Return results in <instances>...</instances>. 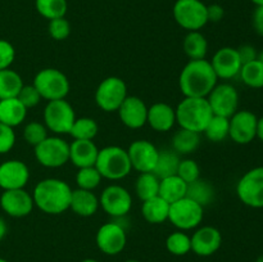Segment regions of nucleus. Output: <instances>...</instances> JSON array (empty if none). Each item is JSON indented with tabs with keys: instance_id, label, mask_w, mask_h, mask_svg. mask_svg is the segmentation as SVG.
I'll return each mask as SVG.
<instances>
[{
	"instance_id": "35",
	"label": "nucleus",
	"mask_w": 263,
	"mask_h": 262,
	"mask_svg": "<svg viewBox=\"0 0 263 262\" xmlns=\"http://www.w3.org/2000/svg\"><path fill=\"white\" fill-rule=\"evenodd\" d=\"M35 7L39 14L48 21L64 17L68 9L67 0H35Z\"/></svg>"
},
{
	"instance_id": "10",
	"label": "nucleus",
	"mask_w": 263,
	"mask_h": 262,
	"mask_svg": "<svg viewBox=\"0 0 263 262\" xmlns=\"http://www.w3.org/2000/svg\"><path fill=\"white\" fill-rule=\"evenodd\" d=\"M35 158L41 166L58 169L69 162V143L61 136H48L35 146Z\"/></svg>"
},
{
	"instance_id": "33",
	"label": "nucleus",
	"mask_w": 263,
	"mask_h": 262,
	"mask_svg": "<svg viewBox=\"0 0 263 262\" xmlns=\"http://www.w3.org/2000/svg\"><path fill=\"white\" fill-rule=\"evenodd\" d=\"M159 181L161 179L157 177L153 172H141L135 182V192L139 199L144 202L157 197L159 192Z\"/></svg>"
},
{
	"instance_id": "1",
	"label": "nucleus",
	"mask_w": 263,
	"mask_h": 262,
	"mask_svg": "<svg viewBox=\"0 0 263 262\" xmlns=\"http://www.w3.org/2000/svg\"><path fill=\"white\" fill-rule=\"evenodd\" d=\"M213 67L207 59L189 61L179 77V86L185 98H207L217 85Z\"/></svg>"
},
{
	"instance_id": "4",
	"label": "nucleus",
	"mask_w": 263,
	"mask_h": 262,
	"mask_svg": "<svg viewBox=\"0 0 263 262\" xmlns=\"http://www.w3.org/2000/svg\"><path fill=\"white\" fill-rule=\"evenodd\" d=\"M95 167L103 179L112 181L125 179L133 170L127 149L117 145H108L99 149Z\"/></svg>"
},
{
	"instance_id": "29",
	"label": "nucleus",
	"mask_w": 263,
	"mask_h": 262,
	"mask_svg": "<svg viewBox=\"0 0 263 262\" xmlns=\"http://www.w3.org/2000/svg\"><path fill=\"white\" fill-rule=\"evenodd\" d=\"M186 197L204 208L205 205L211 204L215 199V188L210 181L199 177L195 181L187 184Z\"/></svg>"
},
{
	"instance_id": "26",
	"label": "nucleus",
	"mask_w": 263,
	"mask_h": 262,
	"mask_svg": "<svg viewBox=\"0 0 263 262\" xmlns=\"http://www.w3.org/2000/svg\"><path fill=\"white\" fill-rule=\"evenodd\" d=\"M186 182L177 175H172L161 179L158 195L171 204L186 197Z\"/></svg>"
},
{
	"instance_id": "42",
	"label": "nucleus",
	"mask_w": 263,
	"mask_h": 262,
	"mask_svg": "<svg viewBox=\"0 0 263 262\" xmlns=\"http://www.w3.org/2000/svg\"><path fill=\"white\" fill-rule=\"evenodd\" d=\"M49 35L57 41H63L71 33V25H69L68 21L64 17L62 18H55V20L49 21L48 26Z\"/></svg>"
},
{
	"instance_id": "36",
	"label": "nucleus",
	"mask_w": 263,
	"mask_h": 262,
	"mask_svg": "<svg viewBox=\"0 0 263 262\" xmlns=\"http://www.w3.org/2000/svg\"><path fill=\"white\" fill-rule=\"evenodd\" d=\"M239 76L247 86L253 87V89H261L263 87V64L257 59L243 64Z\"/></svg>"
},
{
	"instance_id": "13",
	"label": "nucleus",
	"mask_w": 263,
	"mask_h": 262,
	"mask_svg": "<svg viewBox=\"0 0 263 262\" xmlns=\"http://www.w3.org/2000/svg\"><path fill=\"white\" fill-rule=\"evenodd\" d=\"M95 243L100 252L108 256L120 254L127 243L126 228L117 221H110L100 226L97 231Z\"/></svg>"
},
{
	"instance_id": "2",
	"label": "nucleus",
	"mask_w": 263,
	"mask_h": 262,
	"mask_svg": "<svg viewBox=\"0 0 263 262\" xmlns=\"http://www.w3.org/2000/svg\"><path fill=\"white\" fill-rule=\"evenodd\" d=\"M72 189L64 180L49 177L37 182L32 193L36 207L48 215H61L69 210Z\"/></svg>"
},
{
	"instance_id": "38",
	"label": "nucleus",
	"mask_w": 263,
	"mask_h": 262,
	"mask_svg": "<svg viewBox=\"0 0 263 262\" xmlns=\"http://www.w3.org/2000/svg\"><path fill=\"white\" fill-rule=\"evenodd\" d=\"M166 248L174 256H185L192 252V240L185 231L177 230L170 234L166 239Z\"/></svg>"
},
{
	"instance_id": "51",
	"label": "nucleus",
	"mask_w": 263,
	"mask_h": 262,
	"mask_svg": "<svg viewBox=\"0 0 263 262\" xmlns=\"http://www.w3.org/2000/svg\"><path fill=\"white\" fill-rule=\"evenodd\" d=\"M257 61H259L263 64V49L261 51H258V55H257Z\"/></svg>"
},
{
	"instance_id": "49",
	"label": "nucleus",
	"mask_w": 263,
	"mask_h": 262,
	"mask_svg": "<svg viewBox=\"0 0 263 262\" xmlns=\"http://www.w3.org/2000/svg\"><path fill=\"white\" fill-rule=\"evenodd\" d=\"M7 231H8V226H7V222H5L4 218L0 216V241L4 239V236L7 235Z\"/></svg>"
},
{
	"instance_id": "50",
	"label": "nucleus",
	"mask_w": 263,
	"mask_h": 262,
	"mask_svg": "<svg viewBox=\"0 0 263 262\" xmlns=\"http://www.w3.org/2000/svg\"><path fill=\"white\" fill-rule=\"evenodd\" d=\"M257 138L263 141V116L258 118V122H257Z\"/></svg>"
},
{
	"instance_id": "7",
	"label": "nucleus",
	"mask_w": 263,
	"mask_h": 262,
	"mask_svg": "<svg viewBox=\"0 0 263 262\" xmlns=\"http://www.w3.org/2000/svg\"><path fill=\"white\" fill-rule=\"evenodd\" d=\"M44 125L55 135L69 134L76 120L73 107L66 99L50 100L44 108Z\"/></svg>"
},
{
	"instance_id": "46",
	"label": "nucleus",
	"mask_w": 263,
	"mask_h": 262,
	"mask_svg": "<svg viewBox=\"0 0 263 262\" xmlns=\"http://www.w3.org/2000/svg\"><path fill=\"white\" fill-rule=\"evenodd\" d=\"M239 54V58H240L241 64H247L249 62H253L257 59V55H258V51L254 48L253 45H249V44H244V45H240L238 49H236Z\"/></svg>"
},
{
	"instance_id": "40",
	"label": "nucleus",
	"mask_w": 263,
	"mask_h": 262,
	"mask_svg": "<svg viewBox=\"0 0 263 262\" xmlns=\"http://www.w3.org/2000/svg\"><path fill=\"white\" fill-rule=\"evenodd\" d=\"M48 131L49 130L44 123L32 121V122H28L23 128V139H25L26 143L35 148L36 145H39L41 141L48 138Z\"/></svg>"
},
{
	"instance_id": "48",
	"label": "nucleus",
	"mask_w": 263,
	"mask_h": 262,
	"mask_svg": "<svg viewBox=\"0 0 263 262\" xmlns=\"http://www.w3.org/2000/svg\"><path fill=\"white\" fill-rule=\"evenodd\" d=\"M252 22H253V27L256 32L263 36V5H259V7L256 8Z\"/></svg>"
},
{
	"instance_id": "41",
	"label": "nucleus",
	"mask_w": 263,
	"mask_h": 262,
	"mask_svg": "<svg viewBox=\"0 0 263 262\" xmlns=\"http://www.w3.org/2000/svg\"><path fill=\"white\" fill-rule=\"evenodd\" d=\"M176 175L181 177L186 184H190V182L195 181V180H198L200 177L199 164L194 159H181Z\"/></svg>"
},
{
	"instance_id": "25",
	"label": "nucleus",
	"mask_w": 263,
	"mask_h": 262,
	"mask_svg": "<svg viewBox=\"0 0 263 262\" xmlns=\"http://www.w3.org/2000/svg\"><path fill=\"white\" fill-rule=\"evenodd\" d=\"M27 108L18 100V98L0 100V122L14 128L23 123L27 116Z\"/></svg>"
},
{
	"instance_id": "56",
	"label": "nucleus",
	"mask_w": 263,
	"mask_h": 262,
	"mask_svg": "<svg viewBox=\"0 0 263 262\" xmlns=\"http://www.w3.org/2000/svg\"><path fill=\"white\" fill-rule=\"evenodd\" d=\"M0 262H8V261L5 258H2V257H0Z\"/></svg>"
},
{
	"instance_id": "18",
	"label": "nucleus",
	"mask_w": 263,
	"mask_h": 262,
	"mask_svg": "<svg viewBox=\"0 0 263 262\" xmlns=\"http://www.w3.org/2000/svg\"><path fill=\"white\" fill-rule=\"evenodd\" d=\"M30 180V170L20 159H8L0 164V188L3 190L25 189Z\"/></svg>"
},
{
	"instance_id": "16",
	"label": "nucleus",
	"mask_w": 263,
	"mask_h": 262,
	"mask_svg": "<svg viewBox=\"0 0 263 262\" xmlns=\"http://www.w3.org/2000/svg\"><path fill=\"white\" fill-rule=\"evenodd\" d=\"M0 207L10 217L22 218L32 212L35 203L32 194L25 189L3 190L0 195Z\"/></svg>"
},
{
	"instance_id": "17",
	"label": "nucleus",
	"mask_w": 263,
	"mask_h": 262,
	"mask_svg": "<svg viewBox=\"0 0 263 262\" xmlns=\"http://www.w3.org/2000/svg\"><path fill=\"white\" fill-rule=\"evenodd\" d=\"M131 166L138 172H153L158 159L159 151L148 140H135L127 149Z\"/></svg>"
},
{
	"instance_id": "55",
	"label": "nucleus",
	"mask_w": 263,
	"mask_h": 262,
	"mask_svg": "<svg viewBox=\"0 0 263 262\" xmlns=\"http://www.w3.org/2000/svg\"><path fill=\"white\" fill-rule=\"evenodd\" d=\"M125 262H140V261H138V259H127V261Z\"/></svg>"
},
{
	"instance_id": "53",
	"label": "nucleus",
	"mask_w": 263,
	"mask_h": 262,
	"mask_svg": "<svg viewBox=\"0 0 263 262\" xmlns=\"http://www.w3.org/2000/svg\"><path fill=\"white\" fill-rule=\"evenodd\" d=\"M81 262H99V261H97V259H94V258H85V259H82Z\"/></svg>"
},
{
	"instance_id": "9",
	"label": "nucleus",
	"mask_w": 263,
	"mask_h": 262,
	"mask_svg": "<svg viewBox=\"0 0 263 262\" xmlns=\"http://www.w3.org/2000/svg\"><path fill=\"white\" fill-rule=\"evenodd\" d=\"M127 98V86L121 77L109 76L95 90V103L104 112H116Z\"/></svg>"
},
{
	"instance_id": "24",
	"label": "nucleus",
	"mask_w": 263,
	"mask_h": 262,
	"mask_svg": "<svg viewBox=\"0 0 263 262\" xmlns=\"http://www.w3.org/2000/svg\"><path fill=\"white\" fill-rule=\"evenodd\" d=\"M99 198L95 195L92 190H85L77 188L76 190H72L71 203L69 208L81 217H90L94 216L99 210Z\"/></svg>"
},
{
	"instance_id": "14",
	"label": "nucleus",
	"mask_w": 263,
	"mask_h": 262,
	"mask_svg": "<svg viewBox=\"0 0 263 262\" xmlns=\"http://www.w3.org/2000/svg\"><path fill=\"white\" fill-rule=\"evenodd\" d=\"M215 116L230 118L238 110L239 94L230 84H217L207 97Z\"/></svg>"
},
{
	"instance_id": "27",
	"label": "nucleus",
	"mask_w": 263,
	"mask_h": 262,
	"mask_svg": "<svg viewBox=\"0 0 263 262\" xmlns=\"http://www.w3.org/2000/svg\"><path fill=\"white\" fill-rule=\"evenodd\" d=\"M141 213L149 223H162L168 220L170 203L159 195L144 200L141 204Z\"/></svg>"
},
{
	"instance_id": "39",
	"label": "nucleus",
	"mask_w": 263,
	"mask_h": 262,
	"mask_svg": "<svg viewBox=\"0 0 263 262\" xmlns=\"http://www.w3.org/2000/svg\"><path fill=\"white\" fill-rule=\"evenodd\" d=\"M102 179V175L95 166L79 169V172L76 174V184L80 189L94 190L95 188L99 186Z\"/></svg>"
},
{
	"instance_id": "20",
	"label": "nucleus",
	"mask_w": 263,
	"mask_h": 262,
	"mask_svg": "<svg viewBox=\"0 0 263 262\" xmlns=\"http://www.w3.org/2000/svg\"><path fill=\"white\" fill-rule=\"evenodd\" d=\"M210 62L216 76L222 80H230L239 76L241 66H243L236 49L231 46L218 49L213 55L212 61Z\"/></svg>"
},
{
	"instance_id": "6",
	"label": "nucleus",
	"mask_w": 263,
	"mask_h": 262,
	"mask_svg": "<svg viewBox=\"0 0 263 262\" xmlns=\"http://www.w3.org/2000/svg\"><path fill=\"white\" fill-rule=\"evenodd\" d=\"M172 14L180 27L190 31H200L208 23L207 5L202 0H176Z\"/></svg>"
},
{
	"instance_id": "43",
	"label": "nucleus",
	"mask_w": 263,
	"mask_h": 262,
	"mask_svg": "<svg viewBox=\"0 0 263 262\" xmlns=\"http://www.w3.org/2000/svg\"><path fill=\"white\" fill-rule=\"evenodd\" d=\"M17 98L27 109L36 107L41 100L40 94L33 85H23Z\"/></svg>"
},
{
	"instance_id": "8",
	"label": "nucleus",
	"mask_w": 263,
	"mask_h": 262,
	"mask_svg": "<svg viewBox=\"0 0 263 262\" xmlns=\"http://www.w3.org/2000/svg\"><path fill=\"white\" fill-rule=\"evenodd\" d=\"M203 216L204 208L187 197L170 204L168 220L179 230L186 231L197 229L202 223Z\"/></svg>"
},
{
	"instance_id": "12",
	"label": "nucleus",
	"mask_w": 263,
	"mask_h": 262,
	"mask_svg": "<svg viewBox=\"0 0 263 262\" xmlns=\"http://www.w3.org/2000/svg\"><path fill=\"white\" fill-rule=\"evenodd\" d=\"M99 204L102 210L110 217H125L133 207V198L126 188L112 184L102 192Z\"/></svg>"
},
{
	"instance_id": "34",
	"label": "nucleus",
	"mask_w": 263,
	"mask_h": 262,
	"mask_svg": "<svg viewBox=\"0 0 263 262\" xmlns=\"http://www.w3.org/2000/svg\"><path fill=\"white\" fill-rule=\"evenodd\" d=\"M98 131L99 126L94 118L80 117L74 120L69 135L73 140H92L98 135Z\"/></svg>"
},
{
	"instance_id": "37",
	"label": "nucleus",
	"mask_w": 263,
	"mask_h": 262,
	"mask_svg": "<svg viewBox=\"0 0 263 262\" xmlns=\"http://www.w3.org/2000/svg\"><path fill=\"white\" fill-rule=\"evenodd\" d=\"M229 127H230V121L228 117L213 115L203 133L205 134L208 140L213 143H220L229 136Z\"/></svg>"
},
{
	"instance_id": "31",
	"label": "nucleus",
	"mask_w": 263,
	"mask_h": 262,
	"mask_svg": "<svg viewBox=\"0 0 263 262\" xmlns=\"http://www.w3.org/2000/svg\"><path fill=\"white\" fill-rule=\"evenodd\" d=\"M200 144V134L180 127L172 138V148L177 154H192Z\"/></svg>"
},
{
	"instance_id": "23",
	"label": "nucleus",
	"mask_w": 263,
	"mask_h": 262,
	"mask_svg": "<svg viewBox=\"0 0 263 262\" xmlns=\"http://www.w3.org/2000/svg\"><path fill=\"white\" fill-rule=\"evenodd\" d=\"M98 153L99 149L92 140H73L69 144V161L77 169L95 166Z\"/></svg>"
},
{
	"instance_id": "30",
	"label": "nucleus",
	"mask_w": 263,
	"mask_h": 262,
	"mask_svg": "<svg viewBox=\"0 0 263 262\" xmlns=\"http://www.w3.org/2000/svg\"><path fill=\"white\" fill-rule=\"evenodd\" d=\"M23 87V80L13 69H0V100L17 98Z\"/></svg>"
},
{
	"instance_id": "21",
	"label": "nucleus",
	"mask_w": 263,
	"mask_h": 262,
	"mask_svg": "<svg viewBox=\"0 0 263 262\" xmlns=\"http://www.w3.org/2000/svg\"><path fill=\"white\" fill-rule=\"evenodd\" d=\"M120 120L126 127L128 128H141L146 125L148 118V107L141 98L131 95L125 99L121 104L120 109L117 110Z\"/></svg>"
},
{
	"instance_id": "19",
	"label": "nucleus",
	"mask_w": 263,
	"mask_h": 262,
	"mask_svg": "<svg viewBox=\"0 0 263 262\" xmlns=\"http://www.w3.org/2000/svg\"><path fill=\"white\" fill-rule=\"evenodd\" d=\"M192 251L199 257H210L215 254L222 244V235L217 228L202 226L194 231L192 236Z\"/></svg>"
},
{
	"instance_id": "54",
	"label": "nucleus",
	"mask_w": 263,
	"mask_h": 262,
	"mask_svg": "<svg viewBox=\"0 0 263 262\" xmlns=\"http://www.w3.org/2000/svg\"><path fill=\"white\" fill-rule=\"evenodd\" d=\"M256 262H263V254H262V256H259V257H257V259H256Z\"/></svg>"
},
{
	"instance_id": "44",
	"label": "nucleus",
	"mask_w": 263,
	"mask_h": 262,
	"mask_svg": "<svg viewBox=\"0 0 263 262\" xmlns=\"http://www.w3.org/2000/svg\"><path fill=\"white\" fill-rule=\"evenodd\" d=\"M15 144V133L13 127L0 122V154H5L13 149Z\"/></svg>"
},
{
	"instance_id": "45",
	"label": "nucleus",
	"mask_w": 263,
	"mask_h": 262,
	"mask_svg": "<svg viewBox=\"0 0 263 262\" xmlns=\"http://www.w3.org/2000/svg\"><path fill=\"white\" fill-rule=\"evenodd\" d=\"M15 58V49L8 40L0 39V69L10 68Z\"/></svg>"
},
{
	"instance_id": "5",
	"label": "nucleus",
	"mask_w": 263,
	"mask_h": 262,
	"mask_svg": "<svg viewBox=\"0 0 263 262\" xmlns=\"http://www.w3.org/2000/svg\"><path fill=\"white\" fill-rule=\"evenodd\" d=\"M32 85L37 89L41 99L48 102L66 99L71 89L68 77L57 68H44L39 71Z\"/></svg>"
},
{
	"instance_id": "15",
	"label": "nucleus",
	"mask_w": 263,
	"mask_h": 262,
	"mask_svg": "<svg viewBox=\"0 0 263 262\" xmlns=\"http://www.w3.org/2000/svg\"><path fill=\"white\" fill-rule=\"evenodd\" d=\"M229 136L236 144L246 145L257 138V122L258 117L251 110H236L230 118Z\"/></svg>"
},
{
	"instance_id": "3",
	"label": "nucleus",
	"mask_w": 263,
	"mask_h": 262,
	"mask_svg": "<svg viewBox=\"0 0 263 262\" xmlns=\"http://www.w3.org/2000/svg\"><path fill=\"white\" fill-rule=\"evenodd\" d=\"M176 123L181 128L202 134L213 117L207 98H184L176 108Z\"/></svg>"
},
{
	"instance_id": "52",
	"label": "nucleus",
	"mask_w": 263,
	"mask_h": 262,
	"mask_svg": "<svg viewBox=\"0 0 263 262\" xmlns=\"http://www.w3.org/2000/svg\"><path fill=\"white\" fill-rule=\"evenodd\" d=\"M256 7H259V5H263V0H251Z\"/></svg>"
},
{
	"instance_id": "11",
	"label": "nucleus",
	"mask_w": 263,
	"mask_h": 262,
	"mask_svg": "<svg viewBox=\"0 0 263 262\" xmlns=\"http://www.w3.org/2000/svg\"><path fill=\"white\" fill-rule=\"evenodd\" d=\"M238 198L251 208H263V166L254 167L236 184Z\"/></svg>"
},
{
	"instance_id": "22",
	"label": "nucleus",
	"mask_w": 263,
	"mask_h": 262,
	"mask_svg": "<svg viewBox=\"0 0 263 262\" xmlns=\"http://www.w3.org/2000/svg\"><path fill=\"white\" fill-rule=\"evenodd\" d=\"M146 123L158 133H167L176 123V110L172 105L167 103H154L148 108V118Z\"/></svg>"
},
{
	"instance_id": "47",
	"label": "nucleus",
	"mask_w": 263,
	"mask_h": 262,
	"mask_svg": "<svg viewBox=\"0 0 263 262\" xmlns=\"http://www.w3.org/2000/svg\"><path fill=\"white\" fill-rule=\"evenodd\" d=\"M225 15V10L220 4H211L207 5V18L208 22H220Z\"/></svg>"
},
{
	"instance_id": "32",
	"label": "nucleus",
	"mask_w": 263,
	"mask_h": 262,
	"mask_svg": "<svg viewBox=\"0 0 263 262\" xmlns=\"http://www.w3.org/2000/svg\"><path fill=\"white\" fill-rule=\"evenodd\" d=\"M180 161L181 159L175 151H168V149L159 151V156L157 159L156 167L153 170V174L159 179L176 175Z\"/></svg>"
},
{
	"instance_id": "28",
	"label": "nucleus",
	"mask_w": 263,
	"mask_h": 262,
	"mask_svg": "<svg viewBox=\"0 0 263 262\" xmlns=\"http://www.w3.org/2000/svg\"><path fill=\"white\" fill-rule=\"evenodd\" d=\"M182 49L190 61L205 59L208 51V41L200 31H190L182 41Z\"/></svg>"
}]
</instances>
